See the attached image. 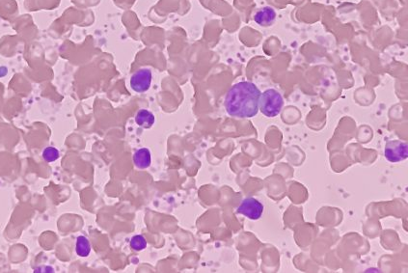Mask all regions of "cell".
<instances>
[{
    "mask_svg": "<svg viewBox=\"0 0 408 273\" xmlns=\"http://www.w3.org/2000/svg\"><path fill=\"white\" fill-rule=\"evenodd\" d=\"M262 92L249 81H240L232 86L225 98V108L232 117H255L259 112Z\"/></svg>",
    "mask_w": 408,
    "mask_h": 273,
    "instance_id": "obj_1",
    "label": "cell"
},
{
    "mask_svg": "<svg viewBox=\"0 0 408 273\" xmlns=\"http://www.w3.org/2000/svg\"><path fill=\"white\" fill-rule=\"evenodd\" d=\"M283 105L282 96L275 89H267L259 97V110L267 117L273 118L280 114Z\"/></svg>",
    "mask_w": 408,
    "mask_h": 273,
    "instance_id": "obj_2",
    "label": "cell"
},
{
    "mask_svg": "<svg viewBox=\"0 0 408 273\" xmlns=\"http://www.w3.org/2000/svg\"><path fill=\"white\" fill-rule=\"evenodd\" d=\"M407 143L400 140L390 141L386 144L385 157L390 162H400L407 158Z\"/></svg>",
    "mask_w": 408,
    "mask_h": 273,
    "instance_id": "obj_3",
    "label": "cell"
},
{
    "mask_svg": "<svg viewBox=\"0 0 408 273\" xmlns=\"http://www.w3.org/2000/svg\"><path fill=\"white\" fill-rule=\"evenodd\" d=\"M236 212L251 220H258L264 212V206L255 198H245L236 209Z\"/></svg>",
    "mask_w": 408,
    "mask_h": 273,
    "instance_id": "obj_4",
    "label": "cell"
},
{
    "mask_svg": "<svg viewBox=\"0 0 408 273\" xmlns=\"http://www.w3.org/2000/svg\"><path fill=\"white\" fill-rule=\"evenodd\" d=\"M152 70L147 68L135 71L131 78L132 89L137 93H144L148 91L152 83Z\"/></svg>",
    "mask_w": 408,
    "mask_h": 273,
    "instance_id": "obj_5",
    "label": "cell"
},
{
    "mask_svg": "<svg viewBox=\"0 0 408 273\" xmlns=\"http://www.w3.org/2000/svg\"><path fill=\"white\" fill-rule=\"evenodd\" d=\"M276 20V12L274 9L269 6H266L258 10L254 15L255 23L261 26H270L272 25Z\"/></svg>",
    "mask_w": 408,
    "mask_h": 273,
    "instance_id": "obj_6",
    "label": "cell"
},
{
    "mask_svg": "<svg viewBox=\"0 0 408 273\" xmlns=\"http://www.w3.org/2000/svg\"><path fill=\"white\" fill-rule=\"evenodd\" d=\"M134 162L138 169L149 168L152 163V156L149 149L142 148L137 150L134 153Z\"/></svg>",
    "mask_w": 408,
    "mask_h": 273,
    "instance_id": "obj_7",
    "label": "cell"
},
{
    "mask_svg": "<svg viewBox=\"0 0 408 273\" xmlns=\"http://www.w3.org/2000/svg\"><path fill=\"white\" fill-rule=\"evenodd\" d=\"M135 122H136L137 125L141 126V128L150 129L155 124L156 119H155V116H154V114L152 112H150L147 110H141L136 113Z\"/></svg>",
    "mask_w": 408,
    "mask_h": 273,
    "instance_id": "obj_8",
    "label": "cell"
},
{
    "mask_svg": "<svg viewBox=\"0 0 408 273\" xmlns=\"http://www.w3.org/2000/svg\"><path fill=\"white\" fill-rule=\"evenodd\" d=\"M76 252L80 257H88L91 253V244L84 235H79L76 242Z\"/></svg>",
    "mask_w": 408,
    "mask_h": 273,
    "instance_id": "obj_9",
    "label": "cell"
},
{
    "mask_svg": "<svg viewBox=\"0 0 408 273\" xmlns=\"http://www.w3.org/2000/svg\"><path fill=\"white\" fill-rule=\"evenodd\" d=\"M59 151L54 147H47L43 151V158L47 162H53L59 158Z\"/></svg>",
    "mask_w": 408,
    "mask_h": 273,
    "instance_id": "obj_10",
    "label": "cell"
},
{
    "mask_svg": "<svg viewBox=\"0 0 408 273\" xmlns=\"http://www.w3.org/2000/svg\"><path fill=\"white\" fill-rule=\"evenodd\" d=\"M129 244H131V247L135 251H142L147 247V242H146L145 238L141 234L134 235Z\"/></svg>",
    "mask_w": 408,
    "mask_h": 273,
    "instance_id": "obj_11",
    "label": "cell"
},
{
    "mask_svg": "<svg viewBox=\"0 0 408 273\" xmlns=\"http://www.w3.org/2000/svg\"><path fill=\"white\" fill-rule=\"evenodd\" d=\"M7 74H8V70H7L6 67H4V66L0 67V78L5 77Z\"/></svg>",
    "mask_w": 408,
    "mask_h": 273,
    "instance_id": "obj_12",
    "label": "cell"
}]
</instances>
